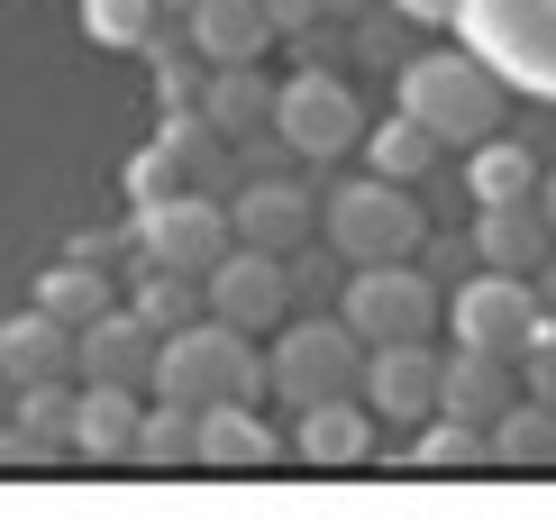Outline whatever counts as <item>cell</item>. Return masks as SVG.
I'll return each instance as SVG.
<instances>
[{
	"mask_svg": "<svg viewBox=\"0 0 556 529\" xmlns=\"http://www.w3.org/2000/svg\"><path fill=\"white\" fill-rule=\"evenodd\" d=\"M365 383V338L346 329V311H301L274 329V348H265V393L283 402V411H311V402H329V393H356Z\"/></svg>",
	"mask_w": 556,
	"mask_h": 529,
	"instance_id": "2",
	"label": "cell"
},
{
	"mask_svg": "<svg viewBox=\"0 0 556 529\" xmlns=\"http://www.w3.org/2000/svg\"><path fill=\"white\" fill-rule=\"evenodd\" d=\"M319 238H329L346 265H375V256H420V238H429L420 182L356 174V182H338V192H319Z\"/></svg>",
	"mask_w": 556,
	"mask_h": 529,
	"instance_id": "3",
	"label": "cell"
},
{
	"mask_svg": "<svg viewBox=\"0 0 556 529\" xmlns=\"http://www.w3.org/2000/svg\"><path fill=\"white\" fill-rule=\"evenodd\" d=\"M74 411H83V383H18L10 393V420L37 439V456H74Z\"/></svg>",
	"mask_w": 556,
	"mask_h": 529,
	"instance_id": "26",
	"label": "cell"
},
{
	"mask_svg": "<svg viewBox=\"0 0 556 529\" xmlns=\"http://www.w3.org/2000/svg\"><path fill=\"white\" fill-rule=\"evenodd\" d=\"M174 182H182V174H174V155H165V147H147V155H137V165H128V192H137V201L174 192Z\"/></svg>",
	"mask_w": 556,
	"mask_h": 529,
	"instance_id": "34",
	"label": "cell"
},
{
	"mask_svg": "<svg viewBox=\"0 0 556 529\" xmlns=\"http://www.w3.org/2000/svg\"><path fill=\"white\" fill-rule=\"evenodd\" d=\"M475 256L502 265V274H539L556 256V219L539 211V192L529 201H475Z\"/></svg>",
	"mask_w": 556,
	"mask_h": 529,
	"instance_id": "17",
	"label": "cell"
},
{
	"mask_svg": "<svg viewBox=\"0 0 556 529\" xmlns=\"http://www.w3.org/2000/svg\"><path fill=\"white\" fill-rule=\"evenodd\" d=\"M137 429H147V393L137 383H83V411H74L83 466H137Z\"/></svg>",
	"mask_w": 556,
	"mask_h": 529,
	"instance_id": "18",
	"label": "cell"
},
{
	"mask_svg": "<svg viewBox=\"0 0 556 529\" xmlns=\"http://www.w3.org/2000/svg\"><path fill=\"white\" fill-rule=\"evenodd\" d=\"M37 302L55 311L64 329H91L101 311H119V292H110V265L101 256H74V247H64V265L37 274Z\"/></svg>",
	"mask_w": 556,
	"mask_h": 529,
	"instance_id": "22",
	"label": "cell"
},
{
	"mask_svg": "<svg viewBox=\"0 0 556 529\" xmlns=\"http://www.w3.org/2000/svg\"><path fill=\"white\" fill-rule=\"evenodd\" d=\"M155 147L174 155V174L192 182V192H238V174H247L238 165V137L211 128V110H201V101H174L165 119H155Z\"/></svg>",
	"mask_w": 556,
	"mask_h": 529,
	"instance_id": "13",
	"label": "cell"
},
{
	"mask_svg": "<svg viewBox=\"0 0 556 529\" xmlns=\"http://www.w3.org/2000/svg\"><path fill=\"white\" fill-rule=\"evenodd\" d=\"M483 448H493V466H520V475L556 466V402H539V393L520 383V402L483 429Z\"/></svg>",
	"mask_w": 556,
	"mask_h": 529,
	"instance_id": "23",
	"label": "cell"
},
{
	"mask_svg": "<svg viewBox=\"0 0 556 529\" xmlns=\"http://www.w3.org/2000/svg\"><path fill=\"white\" fill-rule=\"evenodd\" d=\"M520 383L539 402H556V319H539V329H529V348H520Z\"/></svg>",
	"mask_w": 556,
	"mask_h": 529,
	"instance_id": "32",
	"label": "cell"
},
{
	"mask_svg": "<svg viewBox=\"0 0 556 529\" xmlns=\"http://www.w3.org/2000/svg\"><path fill=\"white\" fill-rule=\"evenodd\" d=\"M338 311H346V329H356L365 348H402V338H429L438 329L447 292H438V274L420 256H375V265H346Z\"/></svg>",
	"mask_w": 556,
	"mask_h": 529,
	"instance_id": "4",
	"label": "cell"
},
{
	"mask_svg": "<svg viewBox=\"0 0 556 529\" xmlns=\"http://www.w3.org/2000/svg\"><path fill=\"white\" fill-rule=\"evenodd\" d=\"M365 155H375V174H392V182H429L438 165H447V137L420 128L410 110H392V119L365 128Z\"/></svg>",
	"mask_w": 556,
	"mask_h": 529,
	"instance_id": "24",
	"label": "cell"
},
{
	"mask_svg": "<svg viewBox=\"0 0 556 529\" xmlns=\"http://www.w3.org/2000/svg\"><path fill=\"white\" fill-rule=\"evenodd\" d=\"M137 466H155V475L201 466V411L174 402V393H155L147 402V429H137Z\"/></svg>",
	"mask_w": 556,
	"mask_h": 529,
	"instance_id": "28",
	"label": "cell"
},
{
	"mask_svg": "<svg viewBox=\"0 0 556 529\" xmlns=\"http://www.w3.org/2000/svg\"><path fill=\"white\" fill-rule=\"evenodd\" d=\"M539 211H547V219H556V165H547V174H539Z\"/></svg>",
	"mask_w": 556,
	"mask_h": 529,
	"instance_id": "38",
	"label": "cell"
},
{
	"mask_svg": "<svg viewBox=\"0 0 556 529\" xmlns=\"http://www.w3.org/2000/svg\"><path fill=\"white\" fill-rule=\"evenodd\" d=\"M192 37H201L211 64H256L283 28H274L265 0H192Z\"/></svg>",
	"mask_w": 556,
	"mask_h": 529,
	"instance_id": "20",
	"label": "cell"
},
{
	"mask_svg": "<svg viewBox=\"0 0 556 529\" xmlns=\"http://www.w3.org/2000/svg\"><path fill=\"white\" fill-rule=\"evenodd\" d=\"M0 383H83V329H64L46 302H28L18 319H0Z\"/></svg>",
	"mask_w": 556,
	"mask_h": 529,
	"instance_id": "11",
	"label": "cell"
},
{
	"mask_svg": "<svg viewBox=\"0 0 556 529\" xmlns=\"http://www.w3.org/2000/svg\"><path fill=\"white\" fill-rule=\"evenodd\" d=\"M438 375H447V356H438L429 338H402V348H365V383L356 393L375 402V420H410L420 429L438 411Z\"/></svg>",
	"mask_w": 556,
	"mask_h": 529,
	"instance_id": "12",
	"label": "cell"
},
{
	"mask_svg": "<svg viewBox=\"0 0 556 529\" xmlns=\"http://www.w3.org/2000/svg\"><path fill=\"white\" fill-rule=\"evenodd\" d=\"M539 174L547 165L520 147V137H483V147H466V201H529Z\"/></svg>",
	"mask_w": 556,
	"mask_h": 529,
	"instance_id": "25",
	"label": "cell"
},
{
	"mask_svg": "<svg viewBox=\"0 0 556 529\" xmlns=\"http://www.w3.org/2000/svg\"><path fill=\"white\" fill-rule=\"evenodd\" d=\"M420 265H429V274H456V284H466V265H483V256H475V228H466V238H420Z\"/></svg>",
	"mask_w": 556,
	"mask_h": 529,
	"instance_id": "33",
	"label": "cell"
},
{
	"mask_svg": "<svg viewBox=\"0 0 556 529\" xmlns=\"http://www.w3.org/2000/svg\"><path fill=\"white\" fill-rule=\"evenodd\" d=\"M274 456H283V439L256 420V402H211L201 411V466L211 475H256Z\"/></svg>",
	"mask_w": 556,
	"mask_h": 529,
	"instance_id": "19",
	"label": "cell"
},
{
	"mask_svg": "<svg viewBox=\"0 0 556 529\" xmlns=\"http://www.w3.org/2000/svg\"><path fill=\"white\" fill-rule=\"evenodd\" d=\"M155 393L211 411V402H256L265 393V348L256 329H228V319H182L165 329V348H155Z\"/></svg>",
	"mask_w": 556,
	"mask_h": 529,
	"instance_id": "1",
	"label": "cell"
},
{
	"mask_svg": "<svg viewBox=\"0 0 556 529\" xmlns=\"http://www.w3.org/2000/svg\"><path fill=\"white\" fill-rule=\"evenodd\" d=\"M356 10H365V0H329V18H356Z\"/></svg>",
	"mask_w": 556,
	"mask_h": 529,
	"instance_id": "40",
	"label": "cell"
},
{
	"mask_svg": "<svg viewBox=\"0 0 556 529\" xmlns=\"http://www.w3.org/2000/svg\"><path fill=\"white\" fill-rule=\"evenodd\" d=\"M392 10H402L410 28H447V18H466V0H392Z\"/></svg>",
	"mask_w": 556,
	"mask_h": 529,
	"instance_id": "36",
	"label": "cell"
},
{
	"mask_svg": "<svg viewBox=\"0 0 556 529\" xmlns=\"http://www.w3.org/2000/svg\"><path fill=\"white\" fill-rule=\"evenodd\" d=\"M201 292H211V319H228V329H283V319H292V302H301V292H292V256H274V247H228V256L211 265V274H201Z\"/></svg>",
	"mask_w": 556,
	"mask_h": 529,
	"instance_id": "9",
	"label": "cell"
},
{
	"mask_svg": "<svg viewBox=\"0 0 556 529\" xmlns=\"http://www.w3.org/2000/svg\"><path fill=\"white\" fill-rule=\"evenodd\" d=\"M539 319H547V302H539V274H502V265H475L466 284L447 292V329L466 338V348H502V356H520Z\"/></svg>",
	"mask_w": 556,
	"mask_h": 529,
	"instance_id": "8",
	"label": "cell"
},
{
	"mask_svg": "<svg viewBox=\"0 0 556 529\" xmlns=\"http://www.w3.org/2000/svg\"><path fill=\"white\" fill-rule=\"evenodd\" d=\"M274 128H283V147L301 165H338L346 147H365V101L329 74V64H301L283 83V101H274Z\"/></svg>",
	"mask_w": 556,
	"mask_h": 529,
	"instance_id": "7",
	"label": "cell"
},
{
	"mask_svg": "<svg viewBox=\"0 0 556 529\" xmlns=\"http://www.w3.org/2000/svg\"><path fill=\"white\" fill-rule=\"evenodd\" d=\"M402 110L438 128L447 147H483L502 128V83L483 55H410L402 64Z\"/></svg>",
	"mask_w": 556,
	"mask_h": 529,
	"instance_id": "5",
	"label": "cell"
},
{
	"mask_svg": "<svg viewBox=\"0 0 556 529\" xmlns=\"http://www.w3.org/2000/svg\"><path fill=\"white\" fill-rule=\"evenodd\" d=\"M128 311H147L155 329H182V319H201V311H211V292H201V274L137 256V274H128Z\"/></svg>",
	"mask_w": 556,
	"mask_h": 529,
	"instance_id": "27",
	"label": "cell"
},
{
	"mask_svg": "<svg viewBox=\"0 0 556 529\" xmlns=\"http://www.w3.org/2000/svg\"><path fill=\"white\" fill-rule=\"evenodd\" d=\"M511 402H520V356H502V348H466V338H456L447 375H438V411H456V420L493 429Z\"/></svg>",
	"mask_w": 556,
	"mask_h": 529,
	"instance_id": "16",
	"label": "cell"
},
{
	"mask_svg": "<svg viewBox=\"0 0 556 529\" xmlns=\"http://www.w3.org/2000/svg\"><path fill=\"white\" fill-rule=\"evenodd\" d=\"M539 302H547V319H556V256L539 265Z\"/></svg>",
	"mask_w": 556,
	"mask_h": 529,
	"instance_id": "37",
	"label": "cell"
},
{
	"mask_svg": "<svg viewBox=\"0 0 556 529\" xmlns=\"http://www.w3.org/2000/svg\"><path fill=\"white\" fill-rule=\"evenodd\" d=\"M274 101H283V83H265L256 64H211V83H201V110H211V128H228L238 147L274 128Z\"/></svg>",
	"mask_w": 556,
	"mask_h": 529,
	"instance_id": "21",
	"label": "cell"
},
{
	"mask_svg": "<svg viewBox=\"0 0 556 529\" xmlns=\"http://www.w3.org/2000/svg\"><path fill=\"white\" fill-rule=\"evenodd\" d=\"M155 10H165V18H192V0H155Z\"/></svg>",
	"mask_w": 556,
	"mask_h": 529,
	"instance_id": "39",
	"label": "cell"
},
{
	"mask_svg": "<svg viewBox=\"0 0 556 529\" xmlns=\"http://www.w3.org/2000/svg\"><path fill=\"white\" fill-rule=\"evenodd\" d=\"M137 256L155 265H182V274H211L228 247H238V219H228V192H192V182H174V192L137 201Z\"/></svg>",
	"mask_w": 556,
	"mask_h": 529,
	"instance_id": "6",
	"label": "cell"
},
{
	"mask_svg": "<svg viewBox=\"0 0 556 529\" xmlns=\"http://www.w3.org/2000/svg\"><path fill=\"white\" fill-rule=\"evenodd\" d=\"M155 0H83V37L91 46H110V55H147V37H155Z\"/></svg>",
	"mask_w": 556,
	"mask_h": 529,
	"instance_id": "30",
	"label": "cell"
},
{
	"mask_svg": "<svg viewBox=\"0 0 556 529\" xmlns=\"http://www.w3.org/2000/svg\"><path fill=\"white\" fill-rule=\"evenodd\" d=\"M292 456H301V466H365V456H375V402H365V393H329V402H311V411H292Z\"/></svg>",
	"mask_w": 556,
	"mask_h": 529,
	"instance_id": "14",
	"label": "cell"
},
{
	"mask_svg": "<svg viewBox=\"0 0 556 529\" xmlns=\"http://www.w3.org/2000/svg\"><path fill=\"white\" fill-rule=\"evenodd\" d=\"M228 219H238V238L247 247H274V256H292V247H311V228H319V192L301 174H247L238 192H228Z\"/></svg>",
	"mask_w": 556,
	"mask_h": 529,
	"instance_id": "10",
	"label": "cell"
},
{
	"mask_svg": "<svg viewBox=\"0 0 556 529\" xmlns=\"http://www.w3.org/2000/svg\"><path fill=\"white\" fill-rule=\"evenodd\" d=\"M410 466H429V475H466V466H493V448H483L475 420L429 411V420H420V448H410Z\"/></svg>",
	"mask_w": 556,
	"mask_h": 529,
	"instance_id": "29",
	"label": "cell"
},
{
	"mask_svg": "<svg viewBox=\"0 0 556 529\" xmlns=\"http://www.w3.org/2000/svg\"><path fill=\"white\" fill-rule=\"evenodd\" d=\"M402 28H410V18L392 10V0H383V18H375V10H356V46H365V64L402 74V64H410V55H402Z\"/></svg>",
	"mask_w": 556,
	"mask_h": 529,
	"instance_id": "31",
	"label": "cell"
},
{
	"mask_svg": "<svg viewBox=\"0 0 556 529\" xmlns=\"http://www.w3.org/2000/svg\"><path fill=\"white\" fill-rule=\"evenodd\" d=\"M265 10H274V28H283V37H311L319 18H329V0H265Z\"/></svg>",
	"mask_w": 556,
	"mask_h": 529,
	"instance_id": "35",
	"label": "cell"
},
{
	"mask_svg": "<svg viewBox=\"0 0 556 529\" xmlns=\"http://www.w3.org/2000/svg\"><path fill=\"white\" fill-rule=\"evenodd\" d=\"M155 348H165V329H155L147 311H101L83 329V383H137V393H147L155 383Z\"/></svg>",
	"mask_w": 556,
	"mask_h": 529,
	"instance_id": "15",
	"label": "cell"
}]
</instances>
